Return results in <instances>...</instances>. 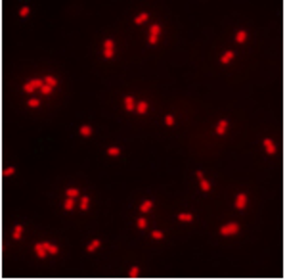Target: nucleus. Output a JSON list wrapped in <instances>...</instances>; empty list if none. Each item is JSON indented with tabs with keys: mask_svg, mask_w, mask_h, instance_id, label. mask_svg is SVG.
<instances>
[{
	"mask_svg": "<svg viewBox=\"0 0 287 280\" xmlns=\"http://www.w3.org/2000/svg\"><path fill=\"white\" fill-rule=\"evenodd\" d=\"M42 84H44V79H33V81H29V83L23 87V90L27 92V94H33V92L37 90V88H40Z\"/></svg>",
	"mask_w": 287,
	"mask_h": 280,
	"instance_id": "1",
	"label": "nucleus"
},
{
	"mask_svg": "<svg viewBox=\"0 0 287 280\" xmlns=\"http://www.w3.org/2000/svg\"><path fill=\"white\" fill-rule=\"evenodd\" d=\"M237 230H239V225L237 223H230V225H224L220 228V234L222 236H232V234H237Z\"/></svg>",
	"mask_w": 287,
	"mask_h": 280,
	"instance_id": "2",
	"label": "nucleus"
},
{
	"mask_svg": "<svg viewBox=\"0 0 287 280\" xmlns=\"http://www.w3.org/2000/svg\"><path fill=\"white\" fill-rule=\"evenodd\" d=\"M35 253H37L40 259H44L46 255H48V251H46V246H44V242H38L37 246H35Z\"/></svg>",
	"mask_w": 287,
	"mask_h": 280,
	"instance_id": "3",
	"label": "nucleus"
},
{
	"mask_svg": "<svg viewBox=\"0 0 287 280\" xmlns=\"http://www.w3.org/2000/svg\"><path fill=\"white\" fill-rule=\"evenodd\" d=\"M124 108H126L128 111H136V102H134L132 96H126V98H124Z\"/></svg>",
	"mask_w": 287,
	"mask_h": 280,
	"instance_id": "4",
	"label": "nucleus"
},
{
	"mask_svg": "<svg viewBox=\"0 0 287 280\" xmlns=\"http://www.w3.org/2000/svg\"><path fill=\"white\" fill-rule=\"evenodd\" d=\"M245 205H247V196L245 194H239V196L236 198V207L237 209H243Z\"/></svg>",
	"mask_w": 287,
	"mask_h": 280,
	"instance_id": "5",
	"label": "nucleus"
},
{
	"mask_svg": "<svg viewBox=\"0 0 287 280\" xmlns=\"http://www.w3.org/2000/svg\"><path fill=\"white\" fill-rule=\"evenodd\" d=\"M44 246H46V251H48V255H56V253L59 251L58 246H54V244H50V242H44Z\"/></svg>",
	"mask_w": 287,
	"mask_h": 280,
	"instance_id": "6",
	"label": "nucleus"
},
{
	"mask_svg": "<svg viewBox=\"0 0 287 280\" xmlns=\"http://www.w3.org/2000/svg\"><path fill=\"white\" fill-rule=\"evenodd\" d=\"M100 246H101V242H100V240H92V242H90V244H88V248H86V251H88V253H94V251H96V249L100 248Z\"/></svg>",
	"mask_w": 287,
	"mask_h": 280,
	"instance_id": "7",
	"label": "nucleus"
},
{
	"mask_svg": "<svg viewBox=\"0 0 287 280\" xmlns=\"http://www.w3.org/2000/svg\"><path fill=\"white\" fill-rule=\"evenodd\" d=\"M136 111L140 115H144L147 111V102H138V104H136Z\"/></svg>",
	"mask_w": 287,
	"mask_h": 280,
	"instance_id": "8",
	"label": "nucleus"
},
{
	"mask_svg": "<svg viewBox=\"0 0 287 280\" xmlns=\"http://www.w3.org/2000/svg\"><path fill=\"white\" fill-rule=\"evenodd\" d=\"M264 148L268 150V154H270V156H274V154H276V146H274V144H272V140H268V138L264 140Z\"/></svg>",
	"mask_w": 287,
	"mask_h": 280,
	"instance_id": "9",
	"label": "nucleus"
},
{
	"mask_svg": "<svg viewBox=\"0 0 287 280\" xmlns=\"http://www.w3.org/2000/svg\"><path fill=\"white\" fill-rule=\"evenodd\" d=\"M79 205H81L82 211H84V209H88V205H90V198H88V196H82L81 202H79Z\"/></svg>",
	"mask_w": 287,
	"mask_h": 280,
	"instance_id": "10",
	"label": "nucleus"
},
{
	"mask_svg": "<svg viewBox=\"0 0 287 280\" xmlns=\"http://www.w3.org/2000/svg\"><path fill=\"white\" fill-rule=\"evenodd\" d=\"M44 84H48V87H52V88H54L56 84H58V79H56V77H52V75H48V77H44Z\"/></svg>",
	"mask_w": 287,
	"mask_h": 280,
	"instance_id": "11",
	"label": "nucleus"
},
{
	"mask_svg": "<svg viewBox=\"0 0 287 280\" xmlns=\"http://www.w3.org/2000/svg\"><path fill=\"white\" fill-rule=\"evenodd\" d=\"M63 207H65V211H71V209L75 207V198H67L65 203H63Z\"/></svg>",
	"mask_w": 287,
	"mask_h": 280,
	"instance_id": "12",
	"label": "nucleus"
},
{
	"mask_svg": "<svg viewBox=\"0 0 287 280\" xmlns=\"http://www.w3.org/2000/svg\"><path fill=\"white\" fill-rule=\"evenodd\" d=\"M21 234H23V226L17 225V226L14 228V234H12V238H14V240H19V238H21Z\"/></svg>",
	"mask_w": 287,
	"mask_h": 280,
	"instance_id": "13",
	"label": "nucleus"
},
{
	"mask_svg": "<svg viewBox=\"0 0 287 280\" xmlns=\"http://www.w3.org/2000/svg\"><path fill=\"white\" fill-rule=\"evenodd\" d=\"M79 133H81L82 136H90V134H92V127H90V125H82Z\"/></svg>",
	"mask_w": 287,
	"mask_h": 280,
	"instance_id": "14",
	"label": "nucleus"
},
{
	"mask_svg": "<svg viewBox=\"0 0 287 280\" xmlns=\"http://www.w3.org/2000/svg\"><path fill=\"white\" fill-rule=\"evenodd\" d=\"M151 207H153V202H149V200H147V202H144V203L140 205V211H142V213H146V211H149Z\"/></svg>",
	"mask_w": 287,
	"mask_h": 280,
	"instance_id": "15",
	"label": "nucleus"
},
{
	"mask_svg": "<svg viewBox=\"0 0 287 280\" xmlns=\"http://www.w3.org/2000/svg\"><path fill=\"white\" fill-rule=\"evenodd\" d=\"M178 219L182 221V223H191V219H193V217H191V213H180V215H178Z\"/></svg>",
	"mask_w": 287,
	"mask_h": 280,
	"instance_id": "16",
	"label": "nucleus"
},
{
	"mask_svg": "<svg viewBox=\"0 0 287 280\" xmlns=\"http://www.w3.org/2000/svg\"><path fill=\"white\" fill-rule=\"evenodd\" d=\"M144 21H147V14H146V12H144V14H140L136 19H134V23H136V25H142Z\"/></svg>",
	"mask_w": 287,
	"mask_h": 280,
	"instance_id": "17",
	"label": "nucleus"
},
{
	"mask_svg": "<svg viewBox=\"0 0 287 280\" xmlns=\"http://www.w3.org/2000/svg\"><path fill=\"white\" fill-rule=\"evenodd\" d=\"M226 127H228V121H220V123H218V127H216V133H218V134H222L224 131H226Z\"/></svg>",
	"mask_w": 287,
	"mask_h": 280,
	"instance_id": "18",
	"label": "nucleus"
},
{
	"mask_svg": "<svg viewBox=\"0 0 287 280\" xmlns=\"http://www.w3.org/2000/svg\"><path fill=\"white\" fill-rule=\"evenodd\" d=\"M115 56V50H111V48H104V58L105 60H111Z\"/></svg>",
	"mask_w": 287,
	"mask_h": 280,
	"instance_id": "19",
	"label": "nucleus"
},
{
	"mask_svg": "<svg viewBox=\"0 0 287 280\" xmlns=\"http://www.w3.org/2000/svg\"><path fill=\"white\" fill-rule=\"evenodd\" d=\"M149 33L153 35V37H159V33H161V27H159V25H151Z\"/></svg>",
	"mask_w": 287,
	"mask_h": 280,
	"instance_id": "20",
	"label": "nucleus"
},
{
	"mask_svg": "<svg viewBox=\"0 0 287 280\" xmlns=\"http://www.w3.org/2000/svg\"><path fill=\"white\" fill-rule=\"evenodd\" d=\"M40 92L44 94V96H48V94H52V87H48V84H42V87H40Z\"/></svg>",
	"mask_w": 287,
	"mask_h": 280,
	"instance_id": "21",
	"label": "nucleus"
},
{
	"mask_svg": "<svg viewBox=\"0 0 287 280\" xmlns=\"http://www.w3.org/2000/svg\"><path fill=\"white\" fill-rule=\"evenodd\" d=\"M232 58H233V52H226V54L222 56V64H228Z\"/></svg>",
	"mask_w": 287,
	"mask_h": 280,
	"instance_id": "22",
	"label": "nucleus"
},
{
	"mask_svg": "<svg viewBox=\"0 0 287 280\" xmlns=\"http://www.w3.org/2000/svg\"><path fill=\"white\" fill-rule=\"evenodd\" d=\"M67 198H79V190L77 188H69L67 190Z\"/></svg>",
	"mask_w": 287,
	"mask_h": 280,
	"instance_id": "23",
	"label": "nucleus"
},
{
	"mask_svg": "<svg viewBox=\"0 0 287 280\" xmlns=\"http://www.w3.org/2000/svg\"><path fill=\"white\" fill-rule=\"evenodd\" d=\"M245 38H247V33L245 31H239V33H237V37H236V40L237 42H243Z\"/></svg>",
	"mask_w": 287,
	"mask_h": 280,
	"instance_id": "24",
	"label": "nucleus"
},
{
	"mask_svg": "<svg viewBox=\"0 0 287 280\" xmlns=\"http://www.w3.org/2000/svg\"><path fill=\"white\" fill-rule=\"evenodd\" d=\"M104 48H111V50H115L113 40H111V38H105V40H104Z\"/></svg>",
	"mask_w": 287,
	"mask_h": 280,
	"instance_id": "25",
	"label": "nucleus"
},
{
	"mask_svg": "<svg viewBox=\"0 0 287 280\" xmlns=\"http://www.w3.org/2000/svg\"><path fill=\"white\" fill-rule=\"evenodd\" d=\"M107 154H109L111 157H117L119 154H121V150H119V148H109V150H107Z\"/></svg>",
	"mask_w": 287,
	"mask_h": 280,
	"instance_id": "26",
	"label": "nucleus"
},
{
	"mask_svg": "<svg viewBox=\"0 0 287 280\" xmlns=\"http://www.w3.org/2000/svg\"><path fill=\"white\" fill-rule=\"evenodd\" d=\"M201 190H203V192H209L211 190V184L207 182V180H203V179H201Z\"/></svg>",
	"mask_w": 287,
	"mask_h": 280,
	"instance_id": "27",
	"label": "nucleus"
},
{
	"mask_svg": "<svg viewBox=\"0 0 287 280\" xmlns=\"http://www.w3.org/2000/svg\"><path fill=\"white\" fill-rule=\"evenodd\" d=\"M138 272H140V269H138V267H132V269H130V272H128V276H130V278H136Z\"/></svg>",
	"mask_w": 287,
	"mask_h": 280,
	"instance_id": "28",
	"label": "nucleus"
},
{
	"mask_svg": "<svg viewBox=\"0 0 287 280\" xmlns=\"http://www.w3.org/2000/svg\"><path fill=\"white\" fill-rule=\"evenodd\" d=\"M14 173H15V169H14V167H6V169H4V173H2V175H4V177H12Z\"/></svg>",
	"mask_w": 287,
	"mask_h": 280,
	"instance_id": "29",
	"label": "nucleus"
},
{
	"mask_svg": "<svg viewBox=\"0 0 287 280\" xmlns=\"http://www.w3.org/2000/svg\"><path fill=\"white\" fill-rule=\"evenodd\" d=\"M40 106V102L37 100V98H31V100H29V108H38Z\"/></svg>",
	"mask_w": 287,
	"mask_h": 280,
	"instance_id": "30",
	"label": "nucleus"
},
{
	"mask_svg": "<svg viewBox=\"0 0 287 280\" xmlns=\"http://www.w3.org/2000/svg\"><path fill=\"white\" fill-rule=\"evenodd\" d=\"M146 225H147V221L144 219V217H140V219H138V228H146Z\"/></svg>",
	"mask_w": 287,
	"mask_h": 280,
	"instance_id": "31",
	"label": "nucleus"
},
{
	"mask_svg": "<svg viewBox=\"0 0 287 280\" xmlns=\"http://www.w3.org/2000/svg\"><path fill=\"white\" fill-rule=\"evenodd\" d=\"M165 123H167V125H169V127H170V125H172V123H174V119H172V115H167V117H165Z\"/></svg>",
	"mask_w": 287,
	"mask_h": 280,
	"instance_id": "32",
	"label": "nucleus"
},
{
	"mask_svg": "<svg viewBox=\"0 0 287 280\" xmlns=\"http://www.w3.org/2000/svg\"><path fill=\"white\" fill-rule=\"evenodd\" d=\"M151 236H153L155 240H161V238H163V232H159V230H155V232H153Z\"/></svg>",
	"mask_w": 287,
	"mask_h": 280,
	"instance_id": "33",
	"label": "nucleus"
},
{
	"mask_svg": "<svg viewBox=\"0 0 287 280\" xmlns=\"http://www.w3.org/2000/svg\"><path fill=\"white\" fill-rule=\"evenodd\" d=\"M27 14H29V8H21L19 10V15H23V17H25Z\"/></svg>",
	"mask_w": 287,
	"mask_h": 280,
	"instance_id": "34",
	"label": "nucleus"
}]
</instances>
